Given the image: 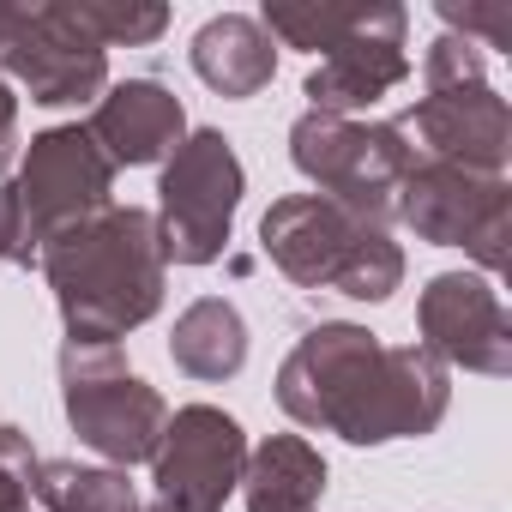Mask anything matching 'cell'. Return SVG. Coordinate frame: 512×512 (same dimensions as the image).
<instances>
[{
  "mask_svg": "<svg viewBox=\"0 0 512 512\" xmlns=\"http://www.w3.org/2000/svg\"><path fill=\"white\" fill-rule=\"evenodd\" d=\"M374 0H266V37L284 43V49H338L362 19H368Z\"/></svg>",
  "mask_w": 512,
  "mask_h": 512,
  "instance_id": "obj_19",
  "label": "cell"
},
{
  "mask_svg": "<svg viewBox=\"0 0 512 512\" xmlns=\"http://www.w3.org/2000/svg\"><path fill=\"white\" fill-rule=\"evenodd\" d=\"M115 163L97 151L85 127H49L31 139L13 181H0V260L37 266L43 241L67 223L115 205Z\"/></svg>",
  "mask_w": 512,
  "mask_h": 512,
  "instance_id": "obj_5",
  "label": "cell"
},
{
  "mask_svg": "<svg viewBox=\"0 0 512 512\" xmlns=\"http://www.w3.org/2000/svg\"><path fill=\"white\" fill-rule=\"evenodd\" d=\"M241 464H247L241 422L217 404H181L151 452V482H157L151 512H223V500L241 488Z\"/></svg>",
  "mask_w": 512,
  "mask_h": 512,
  "instance_id": "obj_11",
  "label": "cell"
},
{
  "mask_svg": "<svg viewBox=\"0 0 512 512\" xmlns=\"http://www.w3.org/2000/svg\"><path fill=\"white\" fill-rule=\"evenodd\" d=\"M169 362L187 374V380H205V386H223L247 368V320L235 302L223 296H199L175 314V332H169Z\"/></svg>",
  "mask_w": 512,
  "mask_h": 512,
  "instance_id": "obj_17",
  "label": "cell"
},
{
  "mask_svg": "<svg viewBox=\"0 0 512 512\" xmlns=\"http://www.w3.org/2000/svg\"><path fill=\"white\" fill-rule=\"evenodd\" d=\"M272 266L302 290H338L350 302H386L404 284V247L386 223H368L320 193H284L260 217Z\"/></svg>",
  "mask_w": 512,
  "mask_h": 512,
  "instance_id": "obj_3",
  "label": "cell"
},
{
  "mask_svg": "<svg viewBox=\"0 0 512 512\" xmlns=\"http://www.w3.org/2000/svg\"><path fill=\"white\" fill-rule=\"evenodd\" d=\"M440 19L452 37L476 43V49H512V7L494 0V7H458V0H440Z\"/></svg>",
  "mask_w": 512,
  "mask_h": 512,
  "instance_id": "obj_22",
  "label": "cell"
},
{
  "mask_svg": "<svg viewBox=\"0 0 512 512\" xmlns=\"http://www.w3.org/2000/svg\"><path fill=\"white\" fill-rule=\"evenodd\" d=\"M278 404L302 428L350 446H386L434 434L452 404V380L422 344H380L368 326L320 320L284 356Z\"/></svg>",
  "mask_w": 512,
  "mask_h": 512,
  "instance_id": "obj_1",
  "label": "cell"
},
{
  "mask_svg": "<svg viewBox=\"0 0 512 512\" xmlns=\"http://www.w3.org/2000/svg\"><path fill=\"white\" fill-rule=\"evenodd\" d=\"M85 133L97 139V151L115 169H145V163H163L187 139V109L157 79H121L97 97Z\"/></svg>",
  "mask_w": 512,
  "mask_h": 512,
  "instance_id": "obj_14",
  "label": "cell"
},
{
  "mask_svg": "<svg viewBox=\"0 0 512 512\" xmlns=\"http://www.w3.org/2000/svg\"><path fill=\"white\" fill-rule=\"evenodd\" d=\"M37 500H43V512H145L127 470L73 464V458L37 464Z\"/></svg>",
  "mask_w": 512,
  "mask_h": 512,
  "instance_id": "obj_18",
  "label": "cell"
},
{
  "mask_svg": "<svg viewBox=\"0 0 512 512\" xmlns=\"http://www.w3.org/2000/svg\"><path fill=\"white\" fill-rule=\"evenodd\" d=\"M0 79L37 109H79L109 91V49L79 25L73 0H0Z\"/></svg>",
  "mask_w": 512,
  "mask_h": 512,
  "instance_id": "obj_8",
  "label": "cell"
},
{
  "mask_svg": "<svg viewBox=\"0 0 512 512\" xmlns=\"http://www.w3.org/2000/svg\"><path fill=\"white\" fill-rule=\"evenodd\" d=\"M290 163L320 187V199H332L368 223H392L404 175L416 169V151L398 133V121H350V115L308 109L290 127Z\"/></svg>",
  "mask_w": 512,
  "mask_h": 512,
  "instance_id": "obj_6",
  "label": "cell"
},
{
  "mask_svg": "<svg viewBox=\"0 0 512 512\" xmlns=\"http://www.w3.org/2000/svg\"><path fill=\"white\" fill-rule=\"evenodd\" d=\"M43 278L55 290L67 344H121L163 308V241L139 205H103L43 241Z\"/></svg>",
  "mask_w": 512,
  "mask_h": 512,
  "instance_id": "obj_2",
  "label": "cell"
},
{
  "mask_svg": "<svg viewBox=\"0 0 512 512\" xmlns=\"http://www.w3.org/2000/svg\"><path fill=\"white\" fill-rule=\"evenodd\" d=\"M404 25H410V13L398 7V0H374L368 19L338 49H326L320 67L308 73V85H302L308 109L314 115H350V121H362L386 91H398L410 79Z\"/></svg>",
  "mask_w": 512,
  "mask_h": 512,
  "instance_id": "obj_13",
  "label": "cell"
},
{
  "mask_svg": "<svg viewBox=\"0 0 512 512\" xmlns=\"http://www.w3.org/2000/svg\"><path fill=\"white\" fill-rule=\"evenodd\" d=\"M37 452L19 428H0V512H25L37 494Z\"/></svg>",
  "mask_w": 512,
  "mask_h": 512,
  "instance_id": "obj_21",
  "label": "cell"
},
{
  "mask_svg": "<svg viewBox=\"0 0 512 512\" xmlns=\"http://www.w3.org/2000/svg\"><path fill=\"white\" fill-rule=\"evenodd\" d=\"M398 217L416 229V241L464 247L482 272H506V241H512V181L476 175L458 163H416L398 193Z\"/></svg>",
  "mask_w": 512,
  "mask_h": 512,
  "instance_id": "obj_10",
  "label": "cell"
},
{
  "mask_svg": "<svg viewBox=\"0 0 512 512\" xmlns=\"http://www.w3.org/2000/svg\"><path fill=\"white\" fill-rule=\"evenodd\" d=\"M13 151H19V97H13L7 79H0V169L13 163Z\"/></svg>",
  "mask_w": 512,
  "mask_h": 512,
  "instance_id": "obj_23",
  "label": "cell"
},
{
  "mask_svg": "<svg viewBox=\"0 0 512 512\" xmlns=\"http://www.w3.org/2000/svg\"><path fill=\"white\" fill-rule=\"evenodd\" d=\"M193 73L217 91V97H260L278 73V43L266 37L260 19L247 13H217L199 25L193 49H187Z\"/></svg>",
  "mask_w": 512,
  "mask_h": 512,
  "instance_id": "obj_15",
  "label": "cell"
},
{
  "mask_svg": "<svg viewBox=\"0 0 512 512\" xmlns=\"http://www.w3.org/2000/svg\"><path fill=\"white\" fill-rule=\"evenodd\" d=\"M241 157L217 127L187 133L169 157H163V181H157V241L163 260L175 266H211L223 260L235 211H241Z\"/></svg>",
  "mask_w": 512,
  "mask_h": 512,
  "instance_id": "obj_9",
  "label": "cell"
},
{
  "mask_svg": "<svg viewBox=\"0 0 512 512\" xmlns=\"http://www.w3.org/2000/svg\"><path fill=\"white\" fill-rule=\"evenodd\" d=\"M73 13L103 49H139L169 31V7L157 0H73Z\"/></svg>",
  "mask_w": 512,
  "mask_h": 512,
  "instance_id": "obj_20",
  "label": "cell"
},
{
  "mask_svg": "<svg viewBox=\"0 0 512 512\" xmlns=\"http://www.w3.org/2000/svg\"><path fill=\"white\" fill-rule=\"evenodd\" d=\"M61 410L109 470L145 464L169 422L163 392L133 374L121 344H61Z\"/></svg>",
  "mask_w": 512,
  "mask_h": 512,
  "instance_id": "obj_7",
  "label": "cell"
},
{
  "mask_svg": "<svg viewBox=\"0 0 512 512\" xmlns=\"http://www.w3.org/2000/svg\"><path fill=\"white\" fill-rule=\"evenodd\" d=\"M326 458L302 434H266L241 464L247 512H320L326 500Z\"/></svg>",
  "mask_w": 512,
  "mask_h": 512,
  "instance_id": "obj_16",
  "label": "cell"
},
{
  "mask_svg": "<svg viewBox=\"0 0 512 512\" xmlns=\"http://www.w3.org/2000/svg\"><path fill=\"white\" fill-rule=\"evenodd\" d=\"M416 326H422V350L434 362H452V368H470L488 380L512 374V320L488 278H476V272L428 278V290L416 302Z\"/></svg>",
  "mask_w": 512,
  "mask_h": 512,
  "instance_id": "obj_12",
  "label": "cell"
},
{
  "mask_svg": "<svg viewBox=\"0 0 512 512\" xmlns=\"http://www.w3.org/2000/svg\"><path fill=\"white\" fill-rule=\"evenodd\" d=\"M422 85H428V97L410 103L398 133L416 139L428 163H458V169H476V175H506V163H512V109L488 85L482 49L452 37V31L434 37L428 55H422Z\"/></svg>",
  "mask_w": 512,
  "mask_h": 512,
  "instance_id": "obj_4",
  "label": "cell"
}]
</instances>
